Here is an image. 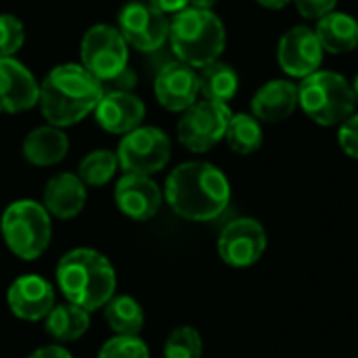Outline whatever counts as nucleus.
<instances>
[{"mask_svg": "<svg viewBox=\"0 0 358 358\" xmlns=\"http://www.w3.org/2000/svg\"><path fill=\"white\" fill-rule=\"evenodd\" d=\"M164 195L180 218L208 222L227 210L231 185L216 166L208 162H187L170 172Z\"/></svg>", "mask_w": 358, "mask_h": 358, "instance_id": "1", "label": "nucleus"}, {"mask_svg": "<svg viewBox=\"0 0 358 358\" xmlns=\"http://www.w3.org/2000/svg\"><path fill=\"white\" fill-rule=\"evenodd\" d=\"M103 94V84L80 63H63L42 80L38 105L50 126L67 128L94 113Z\"/></svg>", "mask_w": 358, "mask_h": 358, "instance_id": "2", "label": "nucleus"}, {"mask_svg": "<svg viewBox=\"0 0 358 358\" xmlns=\"http://www.w3.org/2000/svg\"><path fill=\"white\" fill-rule=\"evenodd\" d=\"M57 285L69 304L92 313L115 296L117 277L111 262L101 252L78 248L59 260Z\"/></svg>", "mask_w": 358, "mask_h": 358, "instance_id": "3", "label": "nucleus"}, {"mask_svg": "<svg viewBox=\"0 0 358 358\" xmlns=\"http://www.w3.org/2000/svg\"><path fill=\"white\" fill-rule=\"evenodd\" d=\"M168 40L180 63L193 69H203L222 55L227 46V31L218 15L212 10L187 6L172 17Z\"/></svg>", "mask_w": 358, "mask_h": 358, "instance_id": "4", "label": "nucleus"}, {"mask_svg": "<svg viewBox=\"0 0 358 358\" xmlns=\"http://www.w3.org/2000/svg\"><path fill=\"white\" fill-rule=\"evenodd\" d=\"M298 105L319 126H336L355 115L357 96L344 76L336 71H315L300 82Z\"/></svg>", "mask_w": 358, "mask_h": 358, "instance_id": "5", "label": "nucleus"}, {"mask_svg": "<svg viewBox=\"0 0 358 358\" xmlns=\"http://www.w3.org/2000/svg\"><path fill=\"white\" fill-rule=\"evenodd\" d=\"M0 231L8 250L17 258L36 260L46 252L52 237L50 214L38 201L19 199L4 210Z\"/></svg>", "mask_w": 358, "mask_h": 358, "instance_id": "6", "label": "nucleus"}, {"mask_svg": "<svg viewBox=\"0 0 358 358\" xmlns=\"http://www.w3.org/2000/svg\"><path fill=\"white\" fill-rule=\"evenodd\" d=\"M80 65L101 84L124 76L128 67V44L120 29L107 23L92 25L80 44Z\"/></svg>", "mask_w": 358, "mask_h": 358, "instance_id": "7", "label": "nucleus"}, {"mask_svg": "<svg viewBox=\"0 0 358 358\" xmlns=\"http://www.w3.org/2000/svg\"><path fill=\"white\" fill-rule=\"evenodd\" d=\"M172 143L157 126H138L124 134L117 147V164L124 174H155L170 162Z\"/></svg>", "mask_w": 358, "mask_h": 358, "instance_id": "8", "label": "nucleus"}, {"mask_svg": "<svg viewBox=\"0 0 358 358\" xmlns=\"http://www.w3.org/2000/svg\"><path fill=\"white\" fill-rule=\"evenodd\" d=\"M231 115L224 103L197 101L178 122V141L193 153H206L227 136Z\"/></svg>", "mask_w": 358, "mask_h": 358, "instance_id": "9", "label": "nucleus"}, {"mask_svg": "<svg viewBox=\"0 0 358 358\" xmlns=\"http://www.w3.org/2000/svg\"><path fill=\"white\" fill-rule=\"evenodd\" d=\"M117 29L128 46H134L141 52H153L166 44L170 36V21L149 2L132 0L122 6L117 15Z\"/></svg>", "mask_w": 358, "mask_h": 358, "instance_id": "10", "label": "nucleus"}, {"mask_svg": "<svg viewBox=\"0 0 358 358\" xmlns=\"http://www.w3.org/2000/svg\"><path fill=\"white\" fill-rule=\"evenodd\" d=\"M266 231L254 218L229 222L218 237V254L233 268L254 266L266 252Z\"/></svg>", "mask_w": 358, "mask_h": 358, "instance_id": "11", "label": "nucleus"}, {"mask_svg": "<svg viewBox=\"0 0 358 358\" xmlns=\"http://www.w3.org/2000/svg\"><path fill=\"white\" fill-rule=\"evenodd\" d=\"M277 59L287 76L304 80L306 76L319 71L323 63V46L315 29L306 25H296L281 36Z\"/></svg>", "mask_w": 358, "mask_h": 358, "instance_id": "12", "label": "nucleus"}, {"mask_svg": "<svg viewBox=\"0 0 358 358\" xmlns=\"http://www.w3.org/2000/svg\"><path fill=\"white\" fill-rule=\"evenodd\" d=\"M155 96L159 105L168 111H187L197 103L199 96V76L193 67L172 61L164 65L155 76Z\"/></svg>", "mask_w": 358, "mask_h": 358, "instance_id": "13", "label": "nucleus"}, {"mask_svg": "<svg viewBox=\"0 0 358 358\" xmlns=\"http://www.w3.org/2000/svg\"><path fill=\"white\" fill-rule=\"evenodd\" d=\"M40 101V84L34 73L13 57L0 59V113H21Z\"/></svg>", "mask_w": 358, "mask_h": 358, "instance_id": "14", "label": "nucleus"}, {"mask_svg": "<svg viewBox=\"0 0 358 358\" xmlns=\"http://www.w3.org/2000/svg\"><path fill=\"white\" fill-rule=\"evenodd\" d=\"M6 302L21 321H42L55 308V287L40 275H23L8 287Z\"/></svg>", "mask_w": 358, "mask_h": 358, "instance_id": "15", "label": "nucleus"}, {"mask_svg": "<svg viewBox=\"0 0 358 358\" xmlns=\"http://www.w3.org/2000/svg\"><path fill=\"white\" fill-rule=\"evenodd\" d=\"M96 124L109 134H128L136 130L145 120V103L126 90L105 92L94 109Z\"/></svg>", "mask_w": 358, "mask_h": 358, "instance_id": "16", "label": "nucleus"}, {"mask_svg": "<svg viewBox=\"0 0 358 358\" xmlns=\"http://www.w3.org/2000/svg\"><path fill=\"white\" fill-rule=\"evenodd\" d=\"M115 203L117 208L132 220H149L162 208V191L151 180V176L143 174H124L115 185Z\"/></svg>", "mask_w": 358, "mask_h": 358, "instance_id": "17", "label": "nucleus"}, {"mask_svg": "<svg viewBox=\"0 0 358 358\" xmlns=\"http://www.w3.org/2000/svg\"><path fill=\"white\" fill-rule=\"evenodd\" d=\"M42 206L50 216L59 220L76 218L86 206V185L78 174L61 172L46 182Z\"/></svg>", "mask_w": 358, "mask_h": 358, "instance_id": "18", "label": "nucleus"}, {"mask_svg": "<svg viewBox=\"0 0 358 358\" xmlns=\"http://www.w3.org/2000/svg\"><path fill=\"white\" fill-rule=\"evenodd\" d=\"M298 107V86L289 80L266 82L252 99V115L258 122L277 124L287 120Z\"/></svg>", "mask_w": 358, "mask_h": 358, "instance_id": "19", "label": "nucleus"}, {"mask_svg": "<svg viewBox=\"0 0 358 358\" xmlns=\"http://www.w3.org/2000/svg\"><path fill=\"white\" fill-rule=\"evenodd\" d=\"M67 151H69L67 134L63 132V128L50 124L31 130L23 141V157L31 166H40V168L63 162Z\"/></svg>", "mask_w": 358, "mask_h": 358, "instance_id": "20", "label": "nucleus"}, {"mask_svg": "<svg viewBox=\"0 0 358 358\" xmlns=\"http://www.w3.org/2000/svg\"><path fill=\"white\" fill-rule=\"evenodd\" d=\"M323 50L342 55L350 52L358 46V21L348 13L331 10L323 19H319L315 29Z\"/></svg>", "mask_w": 358, "mask_h": 358, "instance_id": "21", "label": "nucleus"}, {"mask_svg": "<svg viewBox=\"0 0 358 358\" xmlns=\"http://www.w3.org/2000/svg\"><path fill=\"white\" fill-rule=\"evenodd\" d=\"M90 327V313L76 304L55 306L44 319V329L57 342H76Z\"/></svg>", "mask_w": 358, "mask_h": 358, "instance_id": "22", "label": "nucleus"}, {"mask_svg": "<svg viewBox=\"0 0 358 358\" xmlns=\"http://www.w3.org/2000/svg\"><path fill=\"white\" fill-rule=\"evenodd\" d=\"M239 90V76L237 71L222 61H214L206 65L199 73V92L206 101L214 103H229Z\"/></svg>", "mask_w": 358, "mask_h": 358, "instance_id": "23", "label": "nucleus"}, {"mask_svg": "<svg viewBox=\"0 0 358 358\" xmlns=\"http://www.w3.org/2000/svg\"><path fill=\"white\" fill-rule=\"evenodd\" d=\"M105 321L115 336H138L145 323L141 304L132 296H113L105 306Z\"/></svg>", "mask_w": 358, "mask_h": 358, "instance_id": "24", "label": "nucleus"}, {"mask_svg": "<svg viewBox=\"0 0 358 358\" xmlns=\"http://www.w3.org/2000/svg\"><path fill=\"white\" fill-rule=\"evenodd\" d=\"M227 143L239 155H252L262 147L264 134L260 122L250 113H233L227 128Z\"/></svg>", "mask_w": 358, "mask_h": 358, "instance_id": "25", "label": "nucleus"}, {"mask_svg": "<svg viewBox=\"0 0 358 358\" xmlns=\"http://www.w3.org/2000/svg\"><path fill=\"white\" fill-rule=\"evenodd\" d=\"M117 153L107 149L90 151L78 166V176L86 187H103L107 185L117 170Z\"/></svg>", "mask_w": 358, "mask_h": 358, "instance_id": "26", "label": "nucleus"}, {"mask_svg": "<svg viewBox=\"0 0 358 358\" xmlns=\"http://www.w3.org/2000/svg\"><path fill=\"white\" fill-rule=\"evenodd\" d=\"M203 357V342L197 329L182 325L176 327L164 346V358H201Z\"/></svg>", "mask_w": 358, "mask_h": 358, "instance_id": "27", "label": "nucleus"}, {"mask_svg": "<svg viewBox=\"0 0 358 358\" xmlns=\"http://www.w3.org/2000/svg\"><path fill=\"white\" fill-rule=\"evenodd\" d=\"M96 358H149V348L138 336H113L103 344Z\"/></svg>", "mask_w": 358, "mask_h": 358, "instance_id": "28", "label": "nucleus"}, {"mask_svg": "<svg viewBox=\"0 0 358 358\" xmlns=\"http://www.w3.org/2000/svg\"><path fill=\"white\" fill-rule=\"evenodd\" d=\"M23 42H25L23 21L8 13L0 15V59L13 57L15 52H19Z\"/></svg>", "mask_w": 358, "mask_h": 358, "instance_id": "29", "label": "nucleus"}, {"mask_svg": "<svg viewBox=\"0 0 358 358\" xmlns=\"http://www.w3.org/2000/svg\"><path fill=\"white\" fill-rule=\"evenodd\" d=\"M338 141L346 155H350L352 159H358V113L350 115L344 124H340Z\"/></svg>", "mask_w": 358, "mask_h": 358, "instance_id": "30", "label": "nucleus"}, {"mask_svg": "<svg viewBox=\"0 0 358 358\" xmlns=\"http://www.w3.org/2000/svg\"><path fill=\"white\" fill-rule=\"evenodd\" d=\"M294 4L304 19H317L319 21L336 8L338 0H294Z\"/></svg>", "mask_w": 358, "mask_h": 358, "instance_id": "31", "label": "nucleus"}, {"mask_svg": "<svg viewBox=\"0 0 358 358\" xmlns=\"http://www.w3.org/2000/svg\"><path fill=\"white\" fill-rule=\"evenodd\" d=\"M147 2L164 15H176L189 6V0H147Z\"/></svg>", "mask_w": 358, "mask_h": 358, "instance_id": "32", "label": "nucleus"}, {"mask_svg": "<svg viewBox=\"0 0 358 358\" xmlns=\"http://www.w3.org/2000/svg\"><path fill=\"white\" fill-rule=\"evenodd\" d=\"M27 358H73V357H71V352H69L67 348H63V346H59V344H50V346H42V348L34 350V352H31Z\"/></svg>", "mask_w": 358, "mask_h": 358, "instance_id": "33", "label": "nucleus"}, {"mask_svg": "<svg viewBox=\"0 0 358 358\" xmlns=\"http://www.w3.org/2000/svg\"><path fill=\"white\" fill-rule=\"evenodd\" d=\"M216 2H218V0H189V6L201 8V10H212V6H214Z\"/></svg>", "mask_w": 358, "mask_h": 358, "instance_id": "34", "label": "nucleus"}, {"mask_svg": "<svg viewBox=\"0 0 358 358\" xmlns=\"http://www.w3.org/2000/svg\"><path fill=\"white\" fill-rule=\"evenodd\" d=\"M256 2H260L266 8H285L292 0H256Z\"/></svg>", "mask_w": 358, "mask_h": 358, "instance_id": "35", "label": "nucleus"}, {"mask_svg": "<svg viewBox=\"0 0 358 358\" xmlns=\"http://www.w3.org/2000/svg\"><path fill=\"white\" fill-rule=\"evenodd\" d=\"M350 86H352V92H355V96H357V101H358V76L355 78V82H352Z\"/></svg>", "mask_w": 358, "mask_h": 358, "instance_id": "36", "label": "nucleus"}]
</instances>
